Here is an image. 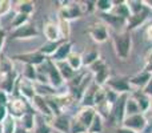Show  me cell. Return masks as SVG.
<instances>
[{
    "label": "cell",
    "instance_id": "cell-1",
    "mask_svg": "<svg viewBox=\"0 0 152 133\" xmlns=\"http://www.w3.org/2000/svg\"><path fill=\"white\" fill-rule=\"evenodd\" d=\"M112 44L118 59L127 60L132 51V35L128 31H119L113 35Z\"/></svg>",
    "mask_w": 152,
    "mask_h": 133
},
{
    "label": "cell",
    "instance_id": "cell-2",
    "mask_svg": "<svg viewBox=\"0 0 152 133\" xmlns=\"http://www.w3.org/2000/svg\"><path fill=\"white\" fill-rule=\"evenodd\" d=\"M40 68H42V69L45 72L47 78H48V84H50L52 88L58 89V91L60 88H63L66 81H64L63 77H61V75H60V72H59L56 63H53L51 59H47V61H45L43 65H40Z\"/></svg>",
    "mask_w": 152,
    "mask_h": 133
},
{
    "label": "cell",
    "instance_id": "cell-3",
    "mask_svg": "<svg viewBox=\"0 0 152 133\" xmlns=\"http://www.w3.org/2000/svg\"><path fill=\"white\" fill-rule=\"evenodd\" d=\"M128 94H120L118 99V101L112 105L111 108V115L108 117L110 123L112 125H115L116 128L120 126L123 124V120L126 118V101Z\"/></svg>",
    "mask_w": 152,
    "mask_h": 133
},
{
    "label": "cell",
    "instance_id": "cell-4",
    "mask_svg": "<svg viewBox=\"0 0 152 133\" xmlns=\"http://www.w3.org/2000/svg\"><path fill=\"white\" fill-rule=\"evenodd\" d=\"M31 109H32L31 104L20 96H15V97H12V99H10V101H8V104H7L8 115L15 117L16 120L20 118L24 113H27Z\"/></svg>",
    "mask_w": 152,
    "mask_h": 133
},
{
    "label": "cell",
    "instance_id": "cell-5",
    "mask_svg": "<svg viewBox=\"0 0 152 133\" xmlns=\"http://www.w3.org/2000/svg\"><path fill=\"white\" fill-rule=\"evenodd\" d=\"M60 4V9L58 12V19H63L67 21H72L79 19L83 12L80 9V4L76 1H61Z\"/></svg>",
    "mask_w": 152,
    "mask_h": 133
},
{
    "label": "cell",
    "instance_id": "cell-6",
    "mask_svg": "<svg viewBox=\"0 0 152 133\" xmlns=\"http://www.w3.org/2000/svg\"><path fill=\"white\" fill-rule=\"evenodd\" d=\"M88 33L92 37L95 43L97 44H103L110 39V31L105 23H103L102 20H97L95 23H92L88 28Z\"/></svg>",
    "mask_w": 152,
    "mask_h": 133
},
{
    "label": "cell",
    "instance_id": "cell-7",
    "mask_svg": "<svg viewBox=\"0 0 152 133\" xmlns=\"http://www.w3.org/2000/svg\"><path fill=\"white\" fill-rule=\"evenodd\" d=\"M48 57H45L44 55L39 52V51H35V52H27V53H18V55H13L11 57V60L15 61H20L23 64L27 65H34V67H40L47 61Z\"/></svg>",
    "mask_w": 152,
    "mask_h": 133
},
{
    "label": "cell",
    "instance_id": "cell-8",
    "mask_svg": "<svg viewBox=\"0 0 152 133\" xmlns=\"http://www.w3.org/2000/svg\"><path fill=\"white\" fill-rule=\"evenodd\" d=\"M16 91H18V96L23 97L24 100L31 104V101L34 100V97L36 96V88H35V83L31 80H27L24 77H19L18 84H16Z\"/></svg>",
    "mask_w": 152,
    "mask_h": 133
},
{
    "label": "cell",
    "instance_id": "cell-9",
    "mask_svg": "<svg viewBox=\"0 0 152 133\" xmlns=\"http://www.w3.org/2000/svg\"><path fill=\"white\" fill-rule=\"evenodd\" d=\"M121 126L131 129V131L136 133H143L147 126V117L144 113H136L132 116H126V118L123 120Z\"/></svg>",
    "mask_w": 152,
    "mask_h": 133
},
{
    "label": "cell",
    "instance_id": "cell-10",
    "mask_svg": "<svg viewBox=\"0 0 152 133\" xmlns=\"http://www.w3.org/2000/svg\"><path fill=\"white\" fill-rule=\"evenodd\" d=\"M31 107H32V109H34L35 112H39L40 115L44 117L45 121L51 123L53 115H52V110H51V108H50V105H48V101H47L45 97L36 94V96L34 97V100L31 101Z\"/></svg>",
    "mask_w": 152,
    "mask_h": 133
},
{
    "label": "cell",
    "instance_id": "cell-11",
    "mask_svg": "<svg viewBox=\"0 0 152 133\" xmlns=\"http://www.w3.org/2000/svg\"><path fill=\"white\" fill-rule=\"evenodd\" d=\"M37 35H39V32H37L36 27L31 23H27L11 31V37L13 40H29L37 37Z\"/></svg>",
    "mask_w": 152,
    "mask_h": 133
},
{
    "label": "cell",
    "instance_id": "cell-12",
    "mask_svg": "<svg viewBox=\"0 0 152 133\" xmlns=\"http://www.w3.org/2000/svg\"><path fill=\"white\" fill-rule=\"evenodd\" d=\"M104 86L116 92L118 94H129L132 92V88L128 83V78L124 77H110Z\"/></svg>",
    "mask_w": 152,
    "mask_h": 133
},
{
    "label": "cell",
    "instance_id": "cell-13",
    "mask_svg": "<svg viewBox=\"0 0 152 133\" xmlns=\"http://www.w3.org/2000/svg\"><path fill=\"white\" fill-rule=\"evenodd\" d=\"M150 15H151V11L148 8H145L143 12L140 13H136V15H131L128 19H127V25H126V31L128 32H132L135 29L140 28L143 27L147 20L150 19Z\"/></svg>",
    "mask_w": 152,
    "mask_h": 133
},
{
    "label": "cell",
    "instance_id": "cell-14",
    "mask_svg": "<svg viewBox=\"0 0 152 133\" xmlns=\"http://www.w3.org/2000/svg\"><path fill=\"white\" fill-rule=\"evenodd\" d=\"M19 77H20V75H19L15 69L4 76H0V89H3V91H5L8 94H11L13 92V89L16 88Z\"/></svg>",
    "mask_w": 152,
    "mask_h": 133
},
{
    "label": "cell",
    "instance_id": "cell-15",
    "mask_svg": "<svg viewBox=\"0 0 152 133\" xmlns=\"http://www.w3.org/2000/svg\"><path fill=\"white\" fill-rule=\"evenodd\" d=\"M150 77H151V73L145 72L144 69L140 70L139 73L134 75L132 77L128 78V83L131 85L132 91H143L145 88V85L148 84L150 81Z\"/></svg>",
    "mask_w": 152,
    "mask_h": 133
},
{
    "label": "cell",
    "instance_id": "cell-16",
    "mask_svg": "<svg viewBox=\"0 0 152 133\" xmlns=\"http://www.w3.org/2000/svg\"><path fill=\"white\" fill-rule=\"evenodd\" d=\"M50 124L52 129H55L59 133H69V129H71V118L66 113H61V115L52 117Z\"/></svg>",
    "mask_w": 152,
    "mask_h": 133
},
{
    "label": "cell",
    "instance_id": "cell-17",
    "mask_svg": "<svg viewBox=\"0 0 152 133\" xmlns=\"http://www.w3.org/2000/svg\"><path fill=\"white\" fill-rule=\"evenodd\" d=\"M72 52V43L69 40H64L59 48L56 49V52L52 55V57H50L53 63H61V61H66L68 59V56Z\"/></svg>",
    "mask_w": 152,
    "mask_h": 133
},
{
    "label": "cell",
    "instance_id": "cell-18",
    "mask_svg": "<svg viewBox=\"0 0 152 133\" xmlns=\"http://www.w3.org/2000/svg\"><path fill=\"white\" fill-rule=\"evenodd\" d=\"M96 109L95 108H91V107H81V109L77 112V115L75 116L76 118H77L79 121H80L81 124H83L84 126L87 128V131H88L89 125H91V123L94 121L95 116H96Z\"/></svg>",
    "mask_w": 152,
    "mask_h": 133
},
{
    "label": "cell",
    "instance_id": "cell-19",
    "mask_svg": "<svg viewBox=\"0 0 152 133\" xmlns=\"http://www.w3.org/2000/svg\"><path fill=\"white\" fill-rule=\"evenodd\" d=\"M43 33H44L47 41H60L61 40L58 23L55 21H47L43 27Z\"/></svg>",
    "mask_w": 152,
    "mask_h": 133
},
{
    "label": "cell",
    "instance_id": "cell-20",
    "mask_svg": "<svg viewBox=\"0 0 152 133\" xmlns=\"http://www.w3.org/2000/svg\"><path fill=\"white\" fill-rule=\"evenodd\" d=\"M132 97L135 99V101L139 105V109L142 113H147L151 108V97L147 96L143 91H132L131 93Z\"/></svg>",
    "mask_w": 152,
    "mask_h": 133
},
{
    "label": "cell",
    "instance_id": "cell-21",
    "mask_svg": "<svg viewBox=\"0 0 152 133\" xmlns=\"http://www.w3.org/2000/svg\"><path fill=\"white\" fill-rule=\"evenodd\" d=\"M100 20L103 23L107 24V27H113V28H123V31H126V25H127V20L121 17H118V16L112 15V13H100Z\"/></svg>",
    "mask_w": 152,
    "mask_h": 133
},
{
    "label": "cell",
    "instance_id": "cell-22",
    "mask_svg": "<svg viewBox=\"0 0 152 133\" xmlns=\"http://www.w3.org/2000/svg\"><path fill=\"white\" fill-rule=\"evenodd\" d=\"M19 120H20V128L26 129V131H28V132L34 131L35 126H36V123H37L34 109H31V110H28L27 113H24Z\"/></svg>",
    "mask_w": 152,
    "mask_h": 133
},
{
    "label": "cell",
    "instance_id": "cell-23",
    "mask_svg": "<svg viewBox=\"0 0 152 133\" xmlns=\"http://www.w3.org/2000/svg\"><path fill=\"white\" fill-rule=\"evenodd\" d=\"M97 89V85L95 83H92L91 85L87 88V91L84 92V94L80 99L81 107H91L94 108V99H95V92Z\"/></svg>",
    "mask_w": 152,
    "mask_h": 133
},
{
    "label": "cell",
    "instance_id": "cell-24",
    "mask_svg": "<svg viewBox=\"0 0 152 133\" xmlns=\"http://www.w3.org/2000/svg\"><path fill=\"white\" fill-rule=\"evenodd\" d=\"M110 13L118 16V17L124 19V20H127V19L131 16L126 1H113V8H112V11H111Z\"/></svg>",
    "mask_w": 152,
    "mask_h": 133
},
{
    "label": "cell",
    "instance_id": "cell-25",
    "mask_svg": "<svg viewBox=\"0 0 152 133\" xmlns=\"http://www.w3.org/2000/svg\"><path fill=\"white\" fill-rule=\"evenodd\" d=\"M94 76V83L96 84L97 86H104L107 84L108 78L111 77V69H110V65L104 67L103 69H100L99 72H96Z\"/></svg>",
    "mask_w": 152,
    "mask_h": 133
},
{
    "label": "cell",
    "instance_id": "cell-26",
    "mask_svg": "<svg viewBox=\"0 0 152 133\" xmlns=\"http://www.w3.org/2000/svg\"><path fill=\"white\" fill-rule=\"evenodd\" d=\"M63 41L64 40H60V41H47V43H44L37 51H39L42 55H44L45 57L50 59V57H52V55L56 52V49H58L59 45H60Z\"/></svg>",
    "mask_w": 152,
    "mask_h": 133
},
{
    "label": "cell",
    "instance_id": "cell-27",
    "mask_svg": "<svg viewBox=\"0 0 152 133\" xmlns=\"http://www.w3.org/2000/svg\"><path fill=\"white\" fill-rule=\"evenodd\" d=\"M56 65H58V69H59V72H60V75H61V77H63L64 81H68L69 83V81L76 76V73H77V72H75L68 64H67V61L56 63Z\"/></svg>",
    "mask_w": 152,
    "mask_h": 133
},
{
    "label": "cell",
    "instance_id": "cell-28",
    "mask_svg": "<svg viewBox=\"0 0 152 133\" xmlns=\"http://www.w3.org/2000/svg\"><path fill=\"white\" fill-rule=\"evenodd\" d=\"M35 12V3L31 0H24V1L16 3V13H23V15L31 16Z\"/></svg>",
    "mask_w": 152,
    "mask_h": 133
},
{
    "label": "cell",
    "instance_id": "cell-29",
    "mask_svg": "<svg viewBox=\"0 0 152 133\" xmlns=\"http://www.w3.org/2000/svg\"><path fill=\"white\" fill-rule=\"evenodd\" d=\"M81 59H83V67L88 68L91 64H94L97 59H100V53H99L97 49L91 48V49L86 51V52L81 55Z\"/></svg>",
    "mask_w": 152,
    "mask_h": 133
},
{
    "label": "cell",
    "instance_id": "cell-30",
    "mask_svg": "<svg viewBox=\"0 0 152 133\" xmlns=\"http://www.w3.org/2000/svg\"><path fill=\"white\" fill-rule=\"evenodd\" d=\"M67 64L75 70V72H80V69L83 68V59H81V55L77 52H74L72 51L71 55L67 59Z\"/></svg>",
    "mask_w": 152,
    "mask_h": 133
},
{
    "label": "cell",
    "instance_id": "cell-31",
    "mask_svg": "<svg viewBox=\"0 0 152 133\" xmlns=\"http://www.w3.org/2000/svg\"><path fill=\"white\" fill-rule=\"evenodd\" d=\"M127 7L129 9V13L131 15H136V13H140L145 9V5L143 0H126Z\"/></svg>",
    "mask_w": 152,
    "mask_h": 133
},
{
    "label": "cell",
    "instance_id": "cell-32",
    "mask_svg": "<svg viewBox=\"0 0 152 133\" xmlns=\"http://www.w3.org/2000/svg\"><path fill=\"white\" fill-rule=\"evenodd\" d=\"M58 27H59V32H60L61 40H69V36H71V25H69V21L63 20V19H58Z\"/></svg>",
    "mask_w": 152,
    "mask_h": 133
},
{
    "label": "cell",
    "instance_id": "cell-33",
    "mask_svg": "<svg viewBox=\"0 0 152 133\" xmlns=\"http://www.w3.org/2000/svg\"><path fill=\"white\" fill-rule=\"evenodd\" d=\"M113 8L112 0H96L95 1V11L99 13H110Z\"/></svg>",
    "mask_w": 152,
    "mask_h": 133
},
{
    "label": "cell",
    "instance_id": "cell-34",
    "mask_svg": "<svg viewBox=\"0 0 152 133\" xmlns=\"http://www.w3.org/2000/svg\"><path fill=\"white\" fill-rule=\"evenodd\" d=\"M136 113H142L139 109V105L135 101L134 97L131 94H128L126 101V116H132V115H136Z\"/></svg>",
    "mask_w": 152,
    "mask_h": 133
},
{
    "label": "cell",
    "instance_id": "cell-35",
    "mask_svg": "<svg viewBox=\"0 0 152 133\" xmlns=\"http://www.w3.org/2000/svg\"><path fill=\"white\" fill-rule=\"evenodd\" d=\"M1 126H3V132L4 133H15L16 129H18L16 118L8 115L7 117H5V120L1 123Z\"/></svg>",
    "mask_w": 152,
    "mask_h": 133
},
{
    "label": "cell",
    "instance_id": "cell-36",
    "mask_svg": "<svg viewBox=\"0 0 152 133\" xmlns=\"http://www.w3.org/2000/svg\"><path fill=\"white\" fill-rule=\"evenodd\" d=\"M24 69L21 72V77L27 78V80H31L34 83H36V78H37V67H34V65H27L24 64Z\"/></svg>",
    "mask_w": 152,
    "mask_h": 133
},
{
    "label": "cell",
    "instance_id": "cell-37",
    "mask_svg": "<svg viewBox=\"0 0 152 133\" xmlns=\"http://www.w3.org/2000/svg\"><path fill=\"white\" fill-rule=\"evenodd\" d=\"M103 126H104V118L96 113L94 121L91 123V125H89V128H88L87 132H89V133H102Z\"/></svg>",
    "mask_w": 152,
    "mask_h": 133
},
{
    "label": "cell",
    "instance_id": "cell-38",
    "mask_svg": "<svg viewBox=\"0 0 152 133\" xmlns=\"http://www.w3.org/2000/svg\"><path fill=\"white\" fill-rule=\"evenodd\" d=\"M27 23H29V16L23 15V13H15L12 17V21H11V27H12V29H15Z\"/></svg>",
    "mask_w": 152,
    "mask_h": 133
},
{
    "label": "cell",
    "instance_id": "cell-39",
    "mask_svg": "<svg viewBox=\"0 0 152 133\" xmlns=\"http://www.w3.org/2000/svg\"><path fill=\"white\" fill-rule=\"evenodd\" d=\"M69 133H87V128L76 117L71 118V129Z\"/></svg>",
    "mask_w": 152,
    "mask_h": 133
},
{
    "label": "cell",
    "instance_id": "cell-40",
    "mask_svg": "<svg viewBox=\"0 0 152 133\" xmlns=\"http://www.w3.org/2000/svg\"><path fill=\"white\" fill-rule=\"evenodd\" d=\"M52 126L50 125L48 121H43V123H36V126L34 129V133H52Z\"/></svg>",
    "mask_w": 152,
    "mask_h": 133
},
{
    "label": "cell",
    "instance_id": "cell-41",
    "mask_svg": "<svg viewBox=\"0 0 152 133\" xmlns=\"http://www.w3.org/2000/svg\"><path fill=\"white\" fill-rule=\"evenodd\" d=\"M107 65H108V64H107V61H105L104 59H102V57H100V59H97V60L95 61L94 64H91V65L88 67V70L92 73V75H95V73H96V72H99L100 69H103V68H104V67H107Z\"/></svg>",
    "mask_w": 152,
    "mask_h": 133
},
{
    "label": "cell",
    "instance_id": "cell-42",
    "mask_svg": "<svg viewBox=\"0 0 152 133\" xmlns=\"http://www.w3.org/2000/svg\"><path fill=\"white\" fill-rule=\"evenodd\" d=\"M12 9V3L10 0H0V16H5Z\"/></svg>",
    "mask_w": 152,
    "mask_h": 133
},
{
    "label": "cell",
    "instance_id": "cell-43",
    "mask_svg": "<svg viewBox=\"0 0 152 133\" xmlns=\"http://www.w3.org/2000/svg\"><path fill=\"white\" fill-rule=\"evenodd\" d=\"M144 70L148 73H152V48L145 55V64H144Z\"/></svg>",
    "mask_w": 152,
    "mask_h": 133
},
{
    "label": "cell",
    "instance_id": "cell-44",
    "mask_svg": "<svg viewBox=\"0 0 152 133\" xmlns=\"http://www.w3.org/2000/svg\"><path fill=\"white\" fill-rule=\"evenodd\" d=\"M10 94L7 93L5 91H3V89H0V105L1 107H7L8 101H10Z\"/></svg>",
    "mask_w": 152,
    "mask_h": 133
},
{
    "label": "cell",
    "instance_id": "cell-45",
    "mask_svg": "<svg viewBox=\"0 0 152 133\" xmlns=\"http://www.w3.org/2000/svg\"><path fill=\"white\" fill-rule=\"evenodd\" d=\"M144 36H145V39H147V41H151L152 43V23H150L147 27H145Z\"/></svg>",
    "mask_w": 152,
    "mask_h": 133
},
{
    "label": "cell",
    "instance_id": "cell-46",
    "mask_svg": "<svg viewBox=\"0 0 152 133\" xmlns=\"http://www.w3.org/2000/svg\"><path fill=\"white\" fill-rule=\"evenodd\" d=\"M143 92H144L147 96H150L152 99V73H151V77H150V81H148V84L145 85V88L143 89Z\"/></svg>",
    "mask_w": 152,
    "mask_h": 133
},
{
    "label": "cell",
    "instance_id": "cell-47",
    "mask_svg": "<svg viewBox=\"0 0 152 133\" xmlns=\"http://www.w3.org/2000/svg\"><path fill=\"white\" fill-rule=\"evenodd\" d=\"M5 39H7V33H5L4 29H0V55L3 52V47H4Z\"/></svg>",
    "mask_w": 152,
    "mask_h": 133
},
{
    "label": "cell",
    "instance_id": "cell-48",
    "mask_svg": "<svg viewBox=\"0 0 152 133\" xmlns=\"http://www.w3.org/2000/svg\"><path fill=\"white\" fill-rule=\"evenodd\" d=\"M116 133H136V132H134V131H131V129H128V128H126V126H118L116 128Z\"/></svg>",
    "mask_w": 152,
    "mask_h": 133
},
{
    "label": "cell",
    "instance_id": "cell-49",
    "mask_svg": "<svg viewBox=\"0 0 152 133\" xmlns=\"http://www.w3.org/2000/svg\"><path fill=\"white\" fill-rule=\"evenodd\" d=\"M144 1V5L148 8L150 11H152V0H143Z\"/></svg>",
    "mask_w": 152,
    "mask_h": 133
},
{
    "label": "cell",
    "instance_id": "cell-50",
    "mask_svg": "<svg viewBox=\"0 0 152 133\" xmlns=\"http://www.w3.org/2000/svg\"><path fill=\"white\" fill-rule=\"evenodd\" d=\"M15 133H31V132H28V131H26V129H23V128H20V126H19V128L16 129Z\"/></svg>",
    "mask_w": 152,
    "mask_h": 133
},
{
    "label": "cell",
    "instance_id": "cell-51",
    "mask_svg": "<svg viewBox=\"0 0 152 133\" xmlns=\"http://www.w3.org/2000/svg\"><path fill=\"white\" fill-rule=\"evenodd\" d=\"M0 133H4V132H3V126H1V124H0Z\"/></svg>",
    "mask_w": 152,
    "mask_h": 133
},
{
    "label": "cell",
    "instance_id": "cell-52",
    "mask_svg": "<svg viewBox=\"0 0 152 133\" xmlns=\"http://www.w3.org/2000/svg\"><path fill=\"white\" fill-rule=\"evenodd\" d=\"M150 109L152 110V99H151V108H150Z\"/></svg>",
    "mask_w": 152,
    "mask_h": 133
},
{
    "label": "cell",
    "instance_id": "cell-53",
    "mask_svg": "<svg viewBox=\"0 0 152 133\" xmlns=\"http://www.w3.org/2000/svg\"><path fill=\"white\" fill-rule=\"evenodd\" d=\"M0 29H1V27H0Z\"/></svg>",
    "mask_w": 152,
    "mask_h": 133
},
{
    "label": "cell",
    "instance_id": "cell-54",
    "mask_svg": "<svg viewBox=\"0 0 152 133\" xmlns=\"http://www.w3.org/2000/svg\"><path fill=\"white\" fill-rule=\"evenodd\" d=\"M87 133H89V132H87Z\"/></svg>",
    "mask_w": 152,
    "mask_h": 133
}]
</instances>
